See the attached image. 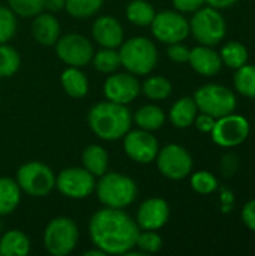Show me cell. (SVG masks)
<instances>
[{"mask_svg": "<svg viewBox=\"0 0 255 256\" xmlns=\"http://www.w3.org/2000/svg\"><path fill=\"white\" fill-rule=\"evenodd\" d=\"M135 248L143 252L144 255L147 254H156L162 249V237L156 231H147L143 230L140 231L135 240Z\"/></svg>", "mask_w": 255, "mask_h": 256, "instance_id": "cell-34", "label": "cell"}, {"mask_svg": "<svg viewBox=\"0 0 255 256\" xmlns=\"http://www.w3.org/2000/svg\"><path fill=\"white\" fill-rule=\"evenodd\" d=\"M188 63L197 74L204 76H213L222 68L221 56L212 46L207 45H200L192 48L189 51Z\"/></svg>", "mask_w": 255, "mask_h": 256, "instance_id": "cell-18", "label": "cell"}, {"mask_svg": "<svg viewBox=\"0 0 255 256\" xmlns=\"http://www.w3.org/2000/svg\"><path fill=\"white\" fill-rule=\"evenodd\" d=\"M141 92V84L137 76L131 72L110 74L104 82V96L107 100L128 105Z\"/></svg>", "mask_w": 255, "mask_h": 256, "instance_id": "cell-15", "label": "cell"}, {"mask_svg": "<svg viewBox=\"0 0 255 256\" xmlns=\"http://www.w3.org/2000/svg\"><path fill=\"white\" fill-rule=\"evenodd\" d=\"M30 252V240L20 230H11L0 238V256H26Z\"/></svg>", "mask_w": 255, "mask_h": 256, "instance_id": "cell-23", "label": "cell"}, {"mask_svg": "<svg viewBox=\"0 0 255 256\" xmlns=\"http://www.w3.org/2000/svg\"><path fill=\"white\" fill-rule=\"evenodd\" d=\"M170 219V206L165 200L153 196L141 202L137 210V225L141 230L158 231Z\"/></svg>", "mask_w": 255, "mask_h": 256, "instance_id": "cell-16", "label": "cell"}, {"mask_svg": "<svg viewBox=\"0 0 255 256\" xmlns=\"http://www.w3.org/2000/svg\"><path fill=\"white\" fill-rule=\"evenodd\" d=\"M194 100L198 111L206 112L215 118H221L234 112L237 106L236 94L219 84H206L194 93Z\"/></svg>", "mask_w": 255, "mask_h": 256, "instance_id": "cell-8", "label": "cell"}, {"mask_svg": "<svg viewBox=\"0 0 255 256\" xmlns=\"http://www.w3.org/2000/svg\"><path fill=\"white\" fill-rule=\"evenodd\" d=\"M81 162H83V166L89 172H92L95 177H101L102 174H105L108 171L110 156L102 146L92 144L83 150Z\"/></svg>", "mask_w": 255, "mask_h": 256, "instance_id": "cell-22", "label": "cell"}, {"mask_svg": "<svg viewBox=\"0 0 255 256\" xmlns=\"http://www.w3.org/2000/svg\"><path fill=\"white\" fill-rule=\"evenodd\" d=\"M92 36L102 48H119L125 40V32L120 21L110 15H102L93 21Z\"/></svg>", "mask_w": 255, "mask_h": 256, "instance_id": "cell-17", "label": "cell"}, {"mask_svg": "<svg viewBox=\"0 0 255 256\" xmlns=\"http://www.w3.org/2000/svg\"><path fill=\"white\" fill-rule=\"evenodd\" d=\"M57 57L68 66L84 68L92 62L95 48L92 42L80 33H66L60 34L54 44Z\"/></svg>", "mask_w": 255, "mask_h": 256, "instance_id": "cell-10", "label": "cell"}, {"mask_svg": "<svg viewBox=\"0 0 255 256\" xmlns=\"http://www.w3.org/2000/svg\"><path fill=\"white\" fill-rule=\"evenodd\" d=\"M96 188V177L84 166H69L56 176V189L69 200L89 198Z\"/></svg>", "mask_w": 255, "mask_h": 256, "instance_id": "cell-9", "label": "cell"}, {"mask_svg": "<svg viewBox=\"0 0 255 256\" xmlns=\"http://www.w3.org/2000/svg\"><path fill=\"white\" fill-rule=\"evenodd\" d=\"M8 8L18 16L33 18L44 10V0H8Z\"/></svg>", "mask_w": 255, "mask_h": 256, "instance_id": "cell-33", "label": "cell"}, {"mask_svg": "<svg viewBox=\"0 0 255 256\" xmlns=\"http://www.w3.org/2000/svg\"><path fill=\"white\" fill-rule=\"evenodd\" d=\"M120 62L126 72L137 75L150 74L158 63L156 45L144 36H134L123 40L119 46Z\"/></svg>", "mask_w": 255, "mask_h": 256, "instance_id": "cell-4", "label": "cell"}, {"mask_svg": "<svg viewBox=\"0 0 255 256\" xmlns=\"http://www.w3.org/2000/svg\"><path fill=\"white\" fill-rule=\"evenodd\" d=\"M17 32V18L15 14L6 8L0 6V44H6L14 38Z\"/></svg>", "mask_w": 255, "mask_h": 256, "instance_id": "cell-36", "label": "cell"}, {"mask_svg": "<svg viewBox=\"0 0 255 256\" xmlns=\"http://www.w3.org/2000/svg\"><path fill=\"white\" fill-rule=\"evenodd\" d=\"M21 201V189L17 180L0 177V216L14 213Z\"/></svg>", "mask_w": 255, "mask_h": 256, "instance_id": "cell-24", "label": "cell"}, {"mask_svg": "<svg viewBox=\"0 0 255 256\" xmlns=\"http://www.w3.org/2000/svg\"><path fill=\"white\" fill-rule=\"evenodd\" d=\"M95 192L104 207L126 208L137 200L138 188L131 177L120 172L107 171L99 177Z\"/></svg>", "mask_w": 255, "mask_h": 256, "instance_id": "cell-3", "label": "cell"}, {"mask_svg": "<svg viewBox=\"0 0 255 256\" xmlns=\"http://www.w3.org/2000/svg\"><path fill=\"white\" fill-rule=\"evenodd\" d=\"M105 254L101 250V249H98V248H95V249H92V250H87V252H84V256H104Z\"/></svg>", "mask_w": 255, "mask_h": 256, "instance_id": "cell-43", "label": "cell"}, {"mask_svg": "<svg viewBox=\"0 0 255 256\" xmlns=\"http://www.w3.org/2000/svg\"><path fill=\"white\" fill-rule=\"evenodd\" d=\"M225 32L227 26L224 16L212 6L200 8L189 21V33H192L201 45H218L224 39Z\"/></svg>", "mask_w": 255, "mask_h": 256, "instance_id": "cell-7", "label": "cell"}, {"mask_svg": "<svg viewBox=\"0 0 255 256\" xmlns=\"http://www.w3.org/2000/svg\"><path fill=\"white\" fill-rule=\"evenodd\" d=\"M104 0H66L65 9L75 20H86L93 16L102 8Z\"/></svg>", "mask_w": 255, "mask_h": 256, "instance_id": "cell-30", "label": "cell"}, {"mask_svg": "<svg viewBox=\"0 0 255 256\" xmlns=\"http://www.w3.org/2000/svg\"><path fill=\"white\" fill-rule=\"evenodd\" d=\"M65 2L66 0H44V9L54 14L62 9H65Z\"/></svg>", "mask_w": 255, "mask_h": 256, "instance_id": "cell-41", "label": "cell"}, {"mask_svg": "<svg viewBox=\"0 0 255 256\" xmlns=\"http://www.w3.org/2000/svg\"><path fill=\"white\" fill-rule=\"evenodd\" d=\"M215 122H216L215 117H212V116H209V114H206V112H201V114H197V117H195V120H194V124H195V128H197L200 132H203V134H210L212 129H213V126H215Z\"/></svg>", "mask_w": 255, "mask_h": 256, "instance_id": "cell-38", "label": "cell"}, {"mask_svg": "<svg viewBox=\"0 0 255 256\" xmlns=\"http://www.w3.org/2000/svg\"><path fill=\"white\" fill-rule=\"evenodd\" d=\"M189 48L186 45H183L182 42H176V44H170L167 48V56L170 60H173L174 63H186L189 58Z\"/></svg>", "mask_w": 255, "mask_h": 256, "instance_id": "cell-37", "label": "cell"}, {"mask_svg": "<svg viewBox=\"0 0 255 256\" xmlns=\"http://www.w3.org/2000/svg\"><path fill=\"white\" fill-rule=\"evenodd\" d=\"M191 186L192 189L200 195H209L218 189V180L213 174L207 171H198L194 172L191 177Z\"/></svg>", "mask_w": 255, "mask_h": 256, "instance_id": "cell-35", "label": "cell"}, {"mask_svg": "<svg viewBox=\"0 0 255 256\" xmlns=\"http://www.w3.org/2000/svg\"><path fill=\"white\" fill-rule=\"evenodd\" d=\"M141 92L146 98L152 100H164L171 94L173 86L165 76L155 75L144 80V82L141 84Z\"/></svg>", "mask_w": 255, "mask_h": 256, "instance_id": "cell-28", "label": "cell"}, {"mask_svg": "<svg viewBox=\"0 0 255 256\" xmlns=\"http://www.w3.org/2000/svg\"><path fill=\"white\" fill-rule=\"evenodd\" d=\"M159 172L170 180H182L192 171V158L188 150L179 144H167L156 154Z\"/></svg>", "mask_w": 255, "mask_h": 256, "instance_id": "cell-11", "label": "cell"}, {"mask_svg": "<svg viewBox=\"0 0 255 256\" xmlns=\"http://www.w3.org/2000/svg\"><path fill=\"white\" fill-rule=\"evenodd\" d=\"M249 122L239 114H228L216 118L212 129V140L216 146L224 148L237 147L249 136Z\"/></svg>", "mask_w": 255, "mask_h": 256, "instance_id": "cell-13", "label": "cell"}, {"mask_svg": "<svg viewBox=\"0 0 255 256\" xmlns=\"http://www.w3.org/2000/svg\"><path fill=\"white\" fill-rule=\"evenodd\" d=\"M219 56L225 66L231 69H239L248 62V48L242 42L231 40L222 46Z\"/></svg>", "mask_w": 255, "mask_h": 256, "instance_id": "cell-29", "label": "cell"}, {"mask_svg": "<svg viewBox=\"0 0 255 256\" xmlns=\"http://www.w3.org/2000/svg\"><path fill=\"white\" fill-rule=\"evenodd\" d=\"M204 3H206L204 0H173V4H174L176 10H179L180 14L195 12L200 8H203Z\"/></svg>", "mask_w": 255, "mask_h": 256, "instance_id": "cell-39", "label": "cell"}, {"mask_svg": "<svg viewBox=\"0 0 255 256\" xmlns=\"http://www.w3.org/2000/svg\"><path fill=\"white\" fill-rule=\"evenodd\" d=\"M15 180L21 192L33 198L47 196L56 188V176L53 170L39 160L23 164L17 171Z\"/></svg>", "mask_w": 255, "mask_h": 256, "instance_id": "cell-6", "label": "cell"}, {"mask_svg": "<svg viewBox=\"0 0 255 256\" xmlns=\"http://www.w3.org/2000/svg\"><path fill=\"white\" fill-rule=\"evenodd\" d=\"M150 27L155 39L167 45L182 42L189 34V22L179 10L158 12Z\"/></svg>", "mask_w": 255, "mask_h": 256, "instance_id": "cell-12", "label": "cell"}, {"mask_svg": "<svg viewBox=\"0 0 255 256\" xmlns=\"http://www.w3.org/2000/svg\"><path fill=\"white\" fill-rule=\"evenodd\" d=\"M80 231L77 224L66 216L50 220L44 231V248L53 256L69 255L78 244Z\"/></svg>", "mask_w": 255, "mask_h": 256, "instance_id": "cell-5", "label": "cell"}, {"mask_svg": "<svg viewBox=\"0 0 255 256\" xmlns=\"http://www.w3.org/2000/svg\"><path fill=\"white\" fill-rule=\"evenodd\" d=\"M60 82L65 93L74 99H81L89 92V80L80 68L68 66L60 75Z\"/></svg>", "mask_w": 255, "mask_h": 256, "instance_id": "cell-21", "label": "cell"}, {"mask_svg": "<svg viewBox=\"0 0 255 256\" xmlns=\"http://www.w3.org/2000/svg\"><path fill=\"white\" fill-rule=\"evenodd\" d=\"M204 2L215 9H227V8H231L233 4H236L239 0H204Z\"/></svg>", "mask_w": 255, "mask_h": 256, "instance_id": "cell-42", "label": "cell"}, {"mask_svg": "<svg viewBox=\"0 0 255 256\" xmlns=\"http://www.w3.org/2000/svg\"><path fill=\"white\" fill-rule=\"evenodd\" d=\"M0 231H2V222H0Z\"/></svg>", "mask_w": 255, "mask_h": 256, "instance_id": "cell-44", "label": "cell"}, {"mask_svg": "<svg viewBox=\"0 0 255 256\" xmlns=\"http://www.w3.org/2000/svg\"><path fill=\"white\" fill-rule=\"evenodd\" d=\"M21 64V57L18 51L8 45V44H0V76L2 78H9L14 74L18 72Z\"/></svg>", "mask_w": 255, "mask_h": 256, "instance_id": "cell-32", "label": "cell"}, {"mask_svg": "<svg viewBox=\"0 0 255 256\" xmlns=\"http://www.w3.org/2000/svg\"><path fill=\"white\" fill-rule=\"evenodd\" d=\"M0 102H2V100H0Z\"/></svg>", "mask_w": 255, "mask_h": 256, "instance_id": "cell-45", "label": "cell"}, {"mask_svg": "<svg viewBox=\"0 0 255 256\" xmlns=\"http://www.w3.org/2000/svg\"><path fill=\"white\" fill-rule=\"evenodd\" d=\"M90 130L104 141H117L131 129L132 114L126 105L104 100L95 104L87 114Z\"/></svg>", "mask_w": 255, "mask_h": 256, "instance_id": "cell-2", "label": "cell"}, {"mask_svg": "<svg viewBox=\"0 0 255 256\" xmlns=\"http://www.w3.org/2000/svg\"><path fill=\"white\" fill-rule=\"evenodd\" d=\"M155 15H156V10H155L153 4L147 0H132L126 6L128 21L138 27L150 26Z\"/></svg>", "mask_w": 255, "mask_h": 256, "instance_id": "cell-26", "label": "cell"}, {"mask_svg": "<svg viewBox=\"0 0 255 256\" xmlns=\"http://www.w3.org/2000/svg\"><path fill=\"white\" fill-rule=\"evenodd\" d=\"M234 87L240 94L255 99V64H243L236 69Z\"/></svg>", "mask_w": 255, "mask_h": 256, "instance_id": "cell-31", "label": "cell"}, {"mask_svg": "<svg viewBox=\"0 0 255 256\" xmlns=\"http://www.w3.org/2000/svg\"><path fill=\"white\" fill-rule=\"evenodd\" d=\"M92 64L98 72L110 75L122 66L120 54L116 48H101L99 51H95Z\"/></svg>", "mask_w": 255, "mask_h": 256, "instance_id": "cell-27", "label": "cell"}, {"mask_svg": "<svg viewBox=\"0 0 255 256\" xmlns=\"http://www.w3.org/2000/svg\"><path fill=\"white\" fill-rule=\"evenodd\" d=\"M140 232L137 222L123 208L104 207L93 213L89 236L95 248L105 255H126L135 248Z\"/></svg>", "mask_w": 255, "mask_h": 256, "instance_id": "cell-1", "label": "cell"}, {"mask_svg": "<svg viewBox=\"0 0 255 256\" xmlns=\"http://www.w3.org/2000/svg\"><path fill=\"white\" fill-rule=\"evenodd\" d=\"M242 220L243 224L255 232V200L246 202L242 208Z\"/></svg>", "mask_w": 255, "mask_h": 256, "instance_id": "cell-40", "label": "cell"}, {"mask_svg": "<svg viewBox=\"0 0 255 256\" xmlns=\"http://www.w3.org/2000/svg\"><path fill=\"white\" fill-rule=\"evenodd\" d=\"M123 148L126 156L141 165L152 164L159 152V142L152 132L144 129L128 130L123 136Z\"/></svg>", "mask_w": 255, "mask_h": 256, "instance_id": "cell-14", "label": "cell"}, {"mask_svg": "<svg viewBox=\"0 0 255 256\" xmlns=\"http://www.w3.org/2000/svg\"><path fill=\"white\" fill-rule=\"evenodd\" d=\"M132 120L135 122V124L140 129L153 132L158 130L164 126L165 123V112L162 108H159L158 105H144L141 108H138L132 117Z\"/></svg>", "mask_w": 255, "mask_h": 256, "instance_id": "cell-25", "label": "cell"}, {"mask_svg": "<svg viewBox=\"0 0 255 256\" xmlns=\"http://www.w3.org/2000/svg\"><path fill=\"white\" fill-rule=\"evenodd\" d=\"M197 114H198V108L194 98L185 96L173 104L170 110V122L173 123V126L179 129H186L194 124Z\"/></svg>", "mask_w": 255, "mask_h": 256, "instance_id": "cell-20", "label": "cell"}, {"mask_svg": "<svg viewBox=\"0 0 255 256\" xmlns=\"http://www.w3.org/2000/svg\"><path fill=\"white\" fill-rule=\"evenodd\" d=\"M60 22L51 12H41L33 16L32 34L38 44L44 46H53L60 38Z\"/></svg>", "mask_w": 255, "mask_h": 256, "instance_id": "cell-19", "label": "cell"}]
</instances>
